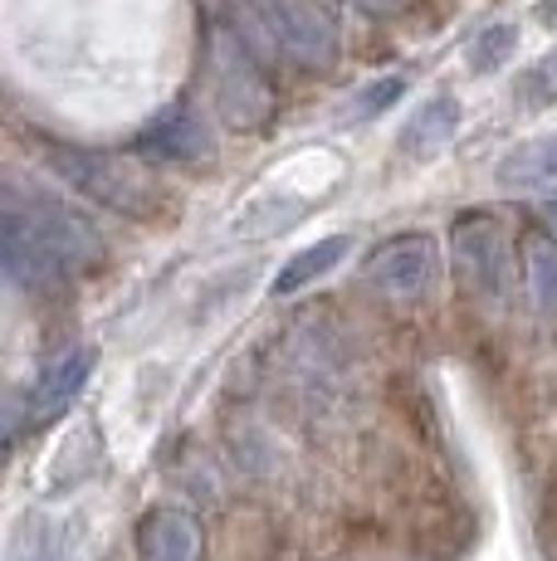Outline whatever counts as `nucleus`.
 I'll return each mask as SVG.
<instances>
[{"label": "nucleus", "instance_id": "nucleus-1", "mask_svg": "<svg viewBox=\"0 0 557 561\" xmlns=\"http://www.w3.org/2000/svg\"><path fill=\"white\" fill-rule=\"evenodd\" d=\"M45 161L64 186H73L79 196H89L93 205H109L117 215L157 220V215L167 210V191L157 186L143 167H133L127 157L93 152V147H73V142H49Z\"/></svg>", "mask_w": 557, "mask_h": 561}, {"label": "nucleus", "instance_id": "nucleus-2", "mask_svg": "<svg viewBox=\"0 0 557 561\" xmlns=\"http://www.w3.org/2000/svg\"><path fill=\"white\" fill-rule=\"evenodd\" d=\"M245 45L278 54L304 69H328L338 59V30L314 0H235Z\"/></svg>", "mask_w": 557, "mask_h": 561}, {"label": "nucleus", "instance_id": "nucleus-3", "mask_svg": "<svg viewBox=\"0 0 557 561\" xmlns=\"http://www.w3.org/2000/svg\"><path fill=\"white\" fill-rule=\"evenodd\" d=\"M211 93H216V113L235 133H254L274 113L270 79H264L254 49L235 30H216L211 35Z\"/></svg>", "mask_w": 557, "mask_h": 561}, {"label": "nucleus", "instance_id": "nucleus-4", "mask_svg": "<svg viewBox=\"0 0 557 561\" xmlns=\"http://www.w3.org/2000/svg\"><path fill=\"white\" fill-rule=\"evenodd\" d=\"M362 274L377 294L396 298V304H421V298H431L435 278H441V244L425 230H401L367 254Z\"/></svg>", "mask_w": 557, "mask_h": 561}, {"label": "nucleus", "instance_id": "nucleus-5", "mask_svg": "<svg viewBox=\"0 0 557 561\" xmlns=\"http://www.w3.org/2000/svg\"><path fill=\"white\" fill-rule=\"evenodd\" d=\"M0 278L25 294H55L69 284V259H64L25 215L0 205Z\"/></svg>", "mask_w": 557, "mask_h": 561}, {"label": "nucleus", "instance_id": "nucleus-6", "mask_svg": "<svg viewBox=\"0 0 557 561\" xmlns=\"http://www.w3.org/2000/svg\"><path fill=\"white\" fill-rule=\"evenodd\" d=\"M450 240H455L459 274L479 288V298H485V304H503L509 288H513V254H509V234H503V225L495 220V215L469 210V215L455 220Z\"/></svg>", "mask_w": 557, "mask_h": 561}, {"label": "nucleus", "instance_id": "nucleus-7", "mask_svg": "<svg viewBox=\"0 0 557 561\" xmlns=\"http://www.w3.org/2000/svg\"><path fill=\"white\" fill-rule=\"evenodd\" d=\"M0 205L5 210H15V215H25L30 225H35L39 234H45L55 250L69 259V268L73 264H89V259H99V234H93V225L83 220L79 210H69V205H59L55 196H45V191H35V186H25V181H0Z\"/></svg>", "mask_w": 557, "mask_h": 561}, {"label": "nucleus", "instance_id": "nucleus-8", "mask_svg": "<svg viewBox=\"0 0 557 561\" xmlns=\"http://www.w3.org/2000/svg\"><path fill=\"white\" fill-rule=\"evenodd\" d=\"M137 152L171 161V167H191V161L211 157V127L196 107L177 103V107H167V113H157L152 123L137 133Z\"/></svg>", "mask_w": 557, "mask_h": 561}, {"label": "nucleus", "instance_id": "nucleus-9", "mask_svg": "<svg viewBox=\"0 0 557 561\" xmlns=\"http://www.w3.org/2000/svg\"><path fill=\"white\" fill-rule=\"evenodd\" d=\"M137 561H201V523L186 508H152L137 523Z\"/></svg>", "mask_w": 557, "mask_h": 561}, {"label": "nucleus", "instance_id": "nucleus-10", "mask_svg": "<svg viewBox=\"0 0 557 561\" xmlns=\"http://www.w3.org/2000/svg\"><path fill=\"white\" fill-rule=\"evenodd\" d=\"M93 362H99V352L79 347V352H69V357H64L59 366H49V371L39 376V386H35V396H30V405H25V420H30V425L64 415V410L73 405V396L89 386Z\"/></svg>", "mask_w": 557, "mask_h": 561}, {"label": "nucleus", "instance_id": "nucleus-11", "mask_svg": "<svg viewBox=\"0 0 557 561\" xmlns=\"http://www.w3.org/2000/svg\"><path fill=\"white\" fill-rule=\"evenodd\" d=\"M455 133H459V103L450 99V93H435V99L416 107L411 123L401 127V152L425 161V157L445 152V147L455 142Z\"/></svg>", "mask_w": 557, "mask_h": 561}, {"label": "nucleus", "instance_id": "nucleus-12", "mask_svg": "<svg viewBox=\"0 0 557 561\" xmlns=\"http://www.w3.org/2000/svg\"><path fill=\"white\" fill-rule=\"evenodd\" d=\"M495 176L513 191H543V186H557V133H543V137H528L519 142L509 157L499 161Z\"/></svg>", "mask_w": 557, "mask_h": 561}, {"label": "nucleus", "instance_id": "nucleus-13", "mask_svg": "<svg viewBox=\"0 0 557 561\" xmlns=\"http://www.w3.org/2000/svg\"><path fill=\"white\" fill-rule=\"evenodd\" d=\"M348 250H352L348 234H328V240H318V244H308V250H298V254L274 274V298H294V294H304V288L314 284V278H323L328 268H333Z\"/></svg>", "mask_w": 557, "mask_h": 561}, {"label": "nucleus", "instance_id": "nucleus-14", "mask_svg": "<svg viewBox=\"0 0 557 561\" xmlns=\"http://www.w3.org/2000/svg\"><path fill=\"white\" fill-rule=\"evenodd\" d=\"M523 278H528L538 318L557 322V240L553 234H533V240L523 244Z\"/></svg>", "mask_w": 557, "mask_h": 561}, {"label": "nucleus", "instance_id": "nucleus-15", "mask_svg": "<svg viewBox=\"0 0 557 561\" xmlns=\"http://www.w3.org/2000/svg\"><path fill=\"white\" fill-rule=\"evenodd\" d=\"M304 210H308V205L294 201V196H264V201H254L250 210L240 215L235 234H240V240H270V234H278V230H288V225L304 220Z\"/></svg>", "mask_w": 557, "mask_h": 561}, {"label": "nucleus", "instance_id": "nucleus-16", "mask_svg": "<svg viewBox=\"0 0 557 561\" xmlns=\"http://www.w3.org/2000/svg\"><path fill=\"white\" fill-rule=\"evenodd\" d=\"M513 45H519V30H513V25H489L485 35L469 45V69H475V73H495L499 64H509Z\"/></svg>", "mask_w": 557, "mask_h": 561}, {"label": "nucleus", "instance_id": "nucleus-17", "mask_svg": "<svg viewBox=\"0 0 557 561\" xmlns=\"http://www.w3.org/2000/svg\"><path fill=\"white\" fill-rule=\"evenodd\" d=\"M519 103L523 107H548V103H557V49L543 54V59L519 79Z\"/></svg>", "mask_w": 557, "mask_h": 561}, {"label": "nucleus", "instance_id": "nucleus-18", "mask_svg": "<svg viewBox=\"0 0 557 561\" xmlns=\"http://www.w3.org/2000/svg\"><path fill=\"white\" fill-rule=\"evenodd\" d=\"M406 93V79L401 73H387V79H377V83H367V89L352 99V107H348V117L352 123H367V117H377V113H387V107L396 103Z\"/></svg>", "mask_w": 557, "mask_h": 561}, {"label": "nucleus", "instance_id": "nucleus-19", "mask_svg": "<svg viewBox=\"0 0 557 561\" xmlns=\"http://www.w3.org/2000/svg\"><path fill=\"white\" fill-rule=\"evenodd\" d=\"M10 561H49V523L45 517H25V527L15 533Z\"/></svg>", "mask_w": 557, "mask_h": 561}, {"label": "nucleus", "instance_id": "nucleus-20", "mask_svg": "<svg viewBox=\"0 0 557 561\" xmlns=\"http://www.w3.org/2000/svg\"><path fill=\"white\" fill-rule=\"evenodd\" d=\"M357 10H367V15H396V10L406 5V0H352Z\"/></svg>", "mask_w": 557, "mask_h": 561}, {"label": "nucleus", "instance_id": "nucleus-21", "mask_svg": "<svg viewBox=\"0 0 557 561\" xmlns=\"http://www.w3.org/2000/svg\"><path fill=\"white\" fill-rule=\"evenodd\" d=\"M15 435H20V425H15V420H0V459H5V449L15 445Z\"/></svg>", "mask_w": 557, "mask_h": 561}, {"label": "nucleus", "instance_id": "nucleus-22", "mask_svg": "<svg viewBox=\"0 0 557 561\" xmlns=\"http://www.w3.org/2000/svg\"><path fill=\"white\" fill-rule=\"evenodd\" d=\"M543 215H548V230L557 234V201H553V205H548V210H543Z\"/></svg>", "mask_w": 557, "mask_h": 561}]
</instances>
